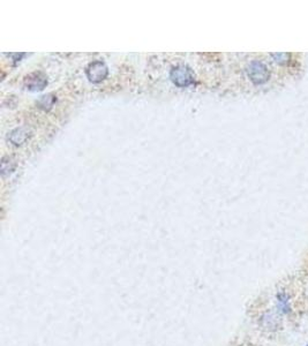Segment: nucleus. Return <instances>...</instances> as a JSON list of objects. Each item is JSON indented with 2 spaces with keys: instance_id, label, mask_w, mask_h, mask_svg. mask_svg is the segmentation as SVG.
Listing matches in <instances>:
<instances>
[{
  "instance_id": "nucleus-1",
  "label": "nucleus",
  "mask_w": 308,
  "mask_h": 346,
  "mask_svg": "<svg viewBox=\"0 0 308 346\" xmlns=\"http://www.w3.org/2000/svg\"><path fill=\"white\" fill-rule=\"evenodd\" d=\"M170 78L172 80V82L179 88L188 87V85L193 84L194 81H195V76H194L192 70L185 65L173 67V68L171 70Z\"/></svg>"
},
{
  "instance_id": "nucleus-2",
  "label": "nucleus",
  "mask_w": 308,
  "mask_h": 346,
  "mask_svg": "<svg viewBox=\"0 0 308 346\" xmlns=\"http://www.w3.org/2000/svg\"><path fill=\"white\" fill-rule=\"evenodd\" d=\"M247 74L254 84H263L270 78L268 67L261 61H252L247 68Z\"/></svg>"
},
{
  "instance_id": "nucleus-3",
  "label": "nucleus",
  "mask_w": 308,
  "mask_h": 346,
  "mask_svg": "<svg viewBox=\"0 0 308 346\" xmlns=\"http://www.w3.org/2000/svg\"><path fill=\"white\" fill-rule=\"evenodd\" d=\"M108 73L107 66L104 64L103 61H93L88 65L87 70H85V74H87V78L89 79L90 82L93 83H99L102 82L103 80L106 79Z\"/></svg>"
},
{
  "instance_id": "nucleus-4",
  "label": "nucleus",
  "mask_w": 308,
  "mask_h": 346,
  "mask_svg": "<svg viewBox=\"0 0 308 346\" xmlns=\"http://www.w3.org/2000/svg\"><path fill=\"white\" fill-rule=\"evenodd\" d=\"M48 78L40 72H35V73L29 74L25 79L26 88L30 91H40L47 87Z\"/></svg>"
},
{
  "instance_id": "nucleus-5",
  "label": "nucleus",
  "mask_w": 308,
  "mask_h": 346,
  "mask_svg": "<svg viewBox=\"0 0 308 346\" xmlns=\"http://www.w3.org/2000/svg\"><path fill=\"white\" fill-rule=\"evenodd\" d=\"M29 135H30V132L28 131V128L21 127V128L14 129V131L10 134L8 139H10V141L13 143V145L21 146L22 143H25L27 140H28Z\"/></svg>"
},
{
  "instance_id": "nucleus-6",
  "label": "nucleus",
  "mask_w": 308,
  "mask_h": 346,
  "mask_svg": "<svg viewBox=\"0 0 308 346\" xmlns=\"http://www.w3.org/2000/svg\"><path fill=\"white\" fill-rule=\"evenodd\" d=\"M15 160L11 158V157H4L3 160H2V174L4 177L6 176V174H10L12 173L13 171L15 170Z\"/></svg>"
},
{
  "instance_id": "nucleus-7",
  "label": "nucleus",
  "mask_w": 308,
  "mask_h": 346,
  "mask_svg": "<svg viewBox=\"0 0 308 346\" xmlns=\"http://www.w3.org/2000/svg\"><path fill=\"white\" fill-rule=\"evenodd\" d=\"M277 304H278V308L283 313H289L290 312L289 296H288L287 293H284V292H280V293L277 294Z\"/></svg>"
},
{
  "instance_id": "nucleus-8",
  "label": "nucleus",
  "mask_w": 308,
  "mask_h": 346,
  "mask_svg": "<svg viewBox=\"0 0 308 346\" xmlns=\"http://www.w3.org/2000/svg\"><path fill=\"white\" fill-rule=\"evenodd\" d=\"M54 103V97L52 95H45L38 101V106L42 107L44 110L51 109V106Z\"/></svg>"
},
{
  "instance_id": "nucleus-9",
  "label": "nucleus",
  "mask_w": 308,
  "mask_h": 346,
  "mask_svg": "<svg viewBox=\"0 0 308 346\" xmlns=\"http://www.w3.org/2000/svg\"><path fill=\"white\" fill-rule=\"evenodd\" d=\"M273 58L275 59V61L277 62L279 65H284V64H288L289 60H290V55L289 53H273Z\"/></svg>"
},
{
  "instance_id": "nucleus-10",
  "label": "nucleus",
  "mask_w": 308,
  "mask_h": 346,
  "mask_svg": "<svg viewBox=\"0 0 308 346\" xmlns=\"http://www.w3.org/2000/svg\"><path fill=\"white\" fill-rule=\"evenodd\" d=\"M307 346H308V345H307Z\"/></svg>"
}]
</instances>
